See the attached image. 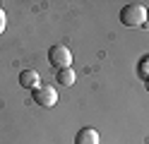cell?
<instances>
[{
  "label": "cell",
  "mask_w": 149,
  "mask_h": 144,
  "mask_svg": "<svg viewBox=\"0 0 149 144\" xmlns=\"http://www.w3.org/2000/svg\"><path fill=\"white\" fill-rule=\"evenodd\" d=\"M144 22H147L144 5H139V3L123 5V10H120V24L123 26H144Z\"/></svg>",
  "instance_id": "1"
},
{
  "label": "cell",
  "mask_w": 149,
  "mask_h": 144,
  "mask_svg": "<svg viewBox=\"0 0 149 144\" xmlns=\"http://www.w3.org/2000/svg\"><path fill=\"white\" fill-rule=\"evenodd\" d=\"M48 63L55 70H65V67H70V63H72V51L68 46H63V43H55V46L48 48Z\"/></svg>",
  "instance_id": "2"
},
{
  "label": "cell",
  "mask_w": 149,
  "mask_h": 144,
  "mask_svg": "<svg viewBox=\"0 0 149 144\" xmlns=\"http://www.w3.org/2000/svg\"><path fill=\"white\" fill-rule=\"evenodd\" d=\"M34 101L43 106V108H51V106L58 103V94H55V86L51 84H41V86H36L34 89Z\"/></svg>",
  "instance_id": "3"
},
{
  "label": "cell",
  "mask_w": 149,
  "mask_h": 144,
  "mask_svg": "<svg viewBox=\"0 0 149 144\" xmlns=\"http://www.w3.org/2000/svg\"><path fill=\"white\" fill-rule=\"evenodd\" d=\"M19 84L24 89H36V86H41V74L36 70H22L19 72Z\"/></svg>",
  "instance_id": "4"
},
{
  "label": "cell",
  "mask_w": 149,
  "mask_h": 144,
  "mask_svg": "<svg viewBox=\"0 0 149 144\" xmlns=\"http://www.w3.org/2000/svg\"><path fill=\"white\" fill-rule=\"evenodd\" d=\"M74 144H99V132L94 127H82L74 134Z\"/></svg>",
  "instance_id": "5"
},
{
  "label": "cell",
  "mask_w": 149,
  "mask_h": 144,
  "mask_svg": "<svg viewBox=\"0 0 149 144\" xmlns=\"http://www.w3.org/2000/svg\"><path fill=\"white\" fill-rule=\"evenodd\" d=\"M74 79H77V74H74L72 67H65V70H58V74H55V82H60L63 86H72Z\"/></svg>",
  "instance_id": "6"
},
{
  "label": "cell",
  "mask_w": 149,
  "mask_h": 144,
  "mask_svg": "<svg viewBox=\"0 0 149 144\" xmlns=\"http://www.w3.org/2000/svg\"><path fill=\"white\" fill-rule=\"evenodd\" d=\"M139 77L149 82V55H144V58H142V63H139Z\"/></svg>",
  "instance_id": "7"
},
{
  "label": "cell",
  "mask_w": 149,
  "mask_h": 144,
  "mask_svg": "<svg viewBox=\"0 0 149 144\" xmlns=\"http://www.w3.org/2000/svg\"><path fill=\"white\" fill-rule=\"evenodd\" d=\"M5 26H7V15H5V10L0 7V34L5 31Z\"/></svg>",
  "instance_id": "8"
},
{
  "label": "cell",
  "mask_w": 149,
  "mask_h": 144,
  "mask_svg": "<svg viewBox=\"0 0 149 144\" xmlns=\"http://www.w3.org/2000/svg\"><path fill=\"white\" fill-rule=\"evenodd\" d=\"M147 19H149V10H147Z\"/></svg>",
  "instance_id": "9"
},
{
  "label": "cell",
  "mask_w": 149,
  "mask_h": 144,
  "mask_svg": "<svg viewBox=\"0 0 149 144\" xmlns=\"http://www.w3.org/2000/svg\"><path fill=\"white\" fill-rule=\"evenodd\" d=\"M147 91H149V82H147Z\"/></svg>",
  "instance_id": "10"
}]
</instances>
